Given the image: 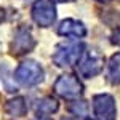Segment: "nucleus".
Wrapping results in <instances>:
<instances>
[{
	"label": "nucleus",
	"mask_w": 120,
	"mask_h": 120,
	"mask_svg": "<svg viewBox=\"0 0 120 120\" xmlns=\"http://www.w3.org/2000/svg\"><path fill=\"white\" fill-rule=\"evenodd\" d=\"M85 55V45L82 42L67 40L56 46L53 53V63L59 67H72L79 64Z\"/></svg>",
	"instance_id": "f257e3e1"
},
{
	"label": "nucleus",
	"mask_w": 120,
	"mask_h": 120,
	"mask_svg": "<svg viewBox=\"0 0 120 120\" xmlns=\"http://www.w3.org/2000/svg\"><path fill=\"white\" fill-rule=\"evenodd\" d=\"M15 79L22 86H35L43 80V69L38 63L27 59L18 66L15 72Z\"/></svg>",
	"instance_id": "f03ea898"
},
{
	"label": "nucleus",
	"mask_w": 120,
	"mask_h": 120,
	"mask_svg": "<svg viewBox=\"0 0 120 120\" xmlns=\"http://www.w3.org/2000/svg\"><path fill=\"white\" fill-rule=\"evenodd\" d=\"M53 88H55L56 94H59L61 98H66V99H79L83 93L82 83L74 74L61 75L56 80Z\"/></svg>",
	"instance_id": "7ed1b4c3"
},
{
	"label": "nucleus",
	"mask_w": 120,
	"mask_h": 120,
	"mask_svg": "<svg viewBox=\"0 0 120 120\" xmlns=\"http://www.w3.org/2000/svg\"><path fill=\"white\" fill-rule=\"evenodd\" d=\"M32 19L42 27H50L56 19V8L51 0H37L32 7Z\"/></svg>",
	"instance_id": "20e7f679"
},
{
	"label": "nucleus",
	"mask_w": 120,
	"mask_h": 120,
	"mask_svg": "<svg viewBox=\"0 0 120 120\" xmlns=\"http://www.w3.org/2000/svg\"><path fill=\"white\" fill-rule=\"evenodd\" d=\"M104 67V58H102L96 50H91V51H85L83 58L79 63V72L82 77H94L98 75L102 71Z\"/></svg>",
	"instance_id": "39448f33"
},
{
	"label": "nucleus",
	"mask_w": 120,
	"mask_h": 120,
	"mask_svg": "<svg viewBox=\"0 0 120 120\" xmlns=\"http://www.w3.org/2000/svg\"><path fill=\"white\" fill-rule=\"evenodd\" d=\"M93 111L96 120H115L117 109L111 94H96L93 98Z\"/></svg>",
	"instance_id": "423d86ee"
},
{
	"label": "nucleus",
	"mask_w": 120,
	"mask_h": 120,
	"mask_svg": "<svg viewBox=\"0 0 120 120\" xmlns=\"http://www.w3.org/2000/svg\"><path fill=\"white\" fill-rule=\"evenodd\" d=\"M35 46V40L27 27H19L11 42V53L13 55H24L29 53Z\"/></svg>",
	"instance_id": "0eeeda50"
},
{
	"label": "nucleus",
	"mask_w": 120,
	"mask_h": 120,
	"mask_svg": "<svg viewBox=\"0 0 120 120\" xmlns=\"http://www.w3.org/2000/svg\"><path fill=\"white\" fill-rule=\"evenodd\" d=\"M58 34L64 35V37H85L86 35V29L80 21L75 19H64L59 26H58Z\"/></svg>",
	"instance_id": "6e6552de"
},
{
	"label": "nucleus",
	"mask_w": 120,
	"mask_h": 120,
	"mask_svg": "<svg viewBox=\"0 0 120 120\" xmlns=\"http://www.w3.org/2000/svg\"><path fill=\"white\" fill-rule=\"evenodd\" d=\"M5 111L8 115L11 117H22L26 111H27V106H26V101H24V98H15V99H10L7 102V106H5Z\"/></svg>",
	"instance_id": "1a4fd4ad"
},
{
	"label": "nucleus",
	"mask_w": 120,
	"mask_h": 120,
	"mask_svg": "<svg viewBox=\"0 0 120 120\" xmlns=\"http://www.w3.org/2000/svg\"><path fill=\"white\" fill-rule=\"evenodd\" d=\"M107 80H109L112 85H120V53H115V55L109 59Z\"/></svg>",
	"instance_id": "9d476101"
},
{
	"label": "nucleus",
	"mask_w": 120,
	"mask_h": 120,
	"mask_svg": "<svg viewBox=\"0 0 120 120\" xmlns=\"http://www.w3.org/2000/svg\"><path fill=\"white\" fill-rule=\"evenodd\" d=\"M58 107H59V104L56 101L55 98H43V99H38L35 102V106H34V109L37 114H53V112L58 111Z\"/></svg>",
	"instance_id": "9b49d317"
},
{
	"label": "nucleus",
	"mask_w": 120,
	"mask_h": 120,
	"mask_svg": "<svg viewBox=\"0 0 120 120\" xmlns=\"http://www.w3.org/2000/svg\"><path fill=\"white\" fill-rule=\"evenodd\" d=\"M69 111L72 112L74 115L80 117V119H86V117H88V104H86L85 101L75 99V101L69 106Z\"/></svg>",
	"instance_id": "f8f14e48"
},
{
	"label": "nucleus",
	"mask_w": 120,
	"mask_h": 120,
	"mask_svg": "<svg viewBox=\"0 0 120 120\" xmlns=\"http://www.w3.org/2000/svg\"><path fill=\"white\" fill-rule=\"evenodd\" d=\"M34 120H51V119H50V117H46L45 114H37V117H35Z\"/></svg>",
	"instance_id": "ddd939ff"
},
{
	"label": "nucleus",
	"mask_w": 120,
	"mask_h": 120,
	"mask_svg": "<svg viewBox=\"0 0 120 120\" xmlns=\"http://www.w3.org/2000/svg\"><path fill=\"white\" fill-rule=\"evenodd\" d=\"M61 120H75V119H72V117H64V119H61Z\"/></svg>",
	"instance_id": "4468645a"
},
{
	"label": "nucleus",
	"mask_w": 120,
	"mask_h": 120,
	"mask_svg": "<svg viewBox=\"0 0 120 120\" xmlns=\"http://www.w3.org/2000/svg\"><path fill=\"white\" fill-rule=\"evenodd\" d=\"M55 2H72V0H55Z\"/></svg>",
	"instance_id": "2eb2a0df"
},
{
	"label": "nucleus",
	"mask_w": 120,
	"mask_h": 120,
	"mask_svg": "<svg viewBox=\"0 0 120 120\" xmlns=\"http://www.w3.org/2000/svg\"><path fill=\"white\" fill-rule=\"evenodd\" d=\"M98 2H111V0H98Z\"/></svg>",
	"instance_id": "dca6fc26"
},
{
	"label": "nucleus",
	"mask_w": 120,
	"mask_h": 120,
	"mask_svg": "<svg viewBox=\"0 0 120 120\" xmlns=\"http://www.w3.org/2000/svg\"><path fill=\"white\" fill-rule=\"evenodd\" d=\"M85 120H88V119H85Z\"/></svg>",
	"instance_id": "f3484780"
}]
</instances>
